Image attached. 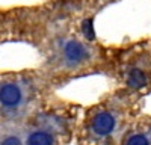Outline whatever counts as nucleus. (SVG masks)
<instances>
[{
    "label": "nucleus",
    "mask_w": 151,
    "mask_h": 145,
    "mask_svg": "<svg viewBox=\"0 0 151 145\" xmlns=\"http://www.w3.org/2000/svg\"><path fill=\"white\" fill-rule=\"evenodd\" d=\"M58 55L68 67H79L91 57V48L86 42L74 36L62 38L58 42Z\"/></svg>",
    "instance_id": "f257e3e1"
},
{
    "label": "nucleus",
    "mask_w": 151,
    "mask_h": 145,
    "mask_svg": "<svg viewBox=\"0 0 151 145\" xmlns=\"http://www.w3.org/2000/svg\"><path fill=\"white\" fill-rule=\"evenodd\" d=\"M24 103V89L17 82H3L0 85V106L6 111H15Z\"/></svg>",
    "instance_id": "f03ea898"
},
{
    "label": "nucleus",
    "mask_w": 151,
    "mask_h": 145,
    "mask_svg": "<svg viewBox=\"0 0 151 145\" xmlns=\"http://www.w3.org/2000/svg\"><path fill=\"white\" fill-rule=\"evenodd\" d=\"M91 128L97 136H107L115 128V116L110 112H100L92 118Z\"/></svg>",
    "instance_id": "7ed1b4c3"
},
{
    "label": "nucleus",
    "mask_w": 151,
    "mask_h": 145,
    "mask_svg": "<svg viewBox=\"0 0 151 145\" xmlns=\"http://www.w3.org/2000/svg\"><path fill=\"white\" fill-rule=\"evenodd\" d=\"M26 145H56V138L47 128H35L27 135Z\"/></svg>",
    "instance_id": "20e7f679"
},
{
    "label": "nucleus",
    "mask_w": 151,
    "mask_h": 145,
    "mask_svg": "<svg viewBox=\"0 0 151 145\" xmlns=\"http://www.w3.org/2000/svg\"><path fill=\"white\" fill-rule=\"evenodd\" d=\"M127 83L129 86L134 88V89H139L142 86L147 85V74L145 71L141 68H133L129 71V76H127Z\"/></svg>",
    "instance_id": "39448f33"
},
{
    "label": "nucleus",
    "mask_w": 151,
    "mask_h": 145,
    "mask_svg": "<svg viewBox=\"0 0 151 145\" xmlns=\"http://www.w3.org/2000/svg\"><path fill=\"white\" fill-rule=\"evenodd\" d=\"M0 145H24V142L17 135H8L0 141Z\"/></svg>",
    "instance_id": "423d86ee"
},
{
    "label": "nucleus",
    "mask_w": 151,
    "mask_h": 145,
    "mask_svg": "<svg viewBox=\"0 0 151 145\" xmlns=\"http://www.w3.org/2000/svg\"><path fill=\"white\" fill-rule=\"evenodd\" d=\"M127 145H150V142L144 135H133L132 138H129Z\"/></svg>",
    "instance_id": "0eeeda50"
}]
</instances>
